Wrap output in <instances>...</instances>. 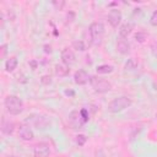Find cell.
<instances>
[{"label": "cell", "instance_id": "obj_1", "mask_svg": "<svg viewBox=\"0 0 157 157\" xmlns=\"http://www.w3.org/2000/svg\"><path fill=\"white\" fill-rule=\"evenodd\" d=\"M4 105L7 113L11 115H18L23 112V102L18 96L15 94H9L4 101Z\"/></svg>", "mask_w": 157, "mask_h": 157}, {"label": "cell", "instance_id": "obj_2", "mask_svg": "<svg viewBox=\"0 0 157 157\" xmlns=\"http://www.w3.org/2000/svg\"><path fill=\"white\" fill-rule=\"evenodd\" d=\"M67 120L72 129H80L85 125V123L88 121V113L85 108L81 110H72L70 112Z\"/></svg>", "mask_w": 157, "mask_h": 157}, {"label": "cell", "instance_id": "obj_3", "mask_svg": "<svg viewBox=\"0 0 157 157\" xmlns=\"http://www.w3.org/2000/svg\"><path fill=\"white\" fill-rule=\"evenodd\" d=\"M132 104V99L128 96H120L114 98L113 101L109 102L108 104V110L110 113H120L123 110H125L126 108H129Z\"/></svg>", "mask_w": 157, "mask_h": 157}, {"label": "cell", "instance_id": "obj_4", "mask_svg": "<svg viewBox=\"0 0 157 157\" xmlns=\"http://www.w3.org/2000/svg\"><path fill=\"white\" fill-rule=\"evenodd\" d=\"M88 33L91 36V42L94 45H101L105 29H104V25L102 22H93L88 27Z\"/></svg>", "mask_w": 157, "mask_h": 157}, {"label": "cell", "instance_id": "obj_5", "mask_svg": "<svg viewBox=\"0 0 157 157\" xmlns=\"http://www.w3.org/2000/svg\"><path fill=\"white\" fill-rule=\"evenodd\" d=\"M90 83L97 93H107L112 90V83L109 81H107L105 78H102L99 76H91Z\"/></svg>", "mask_w": 157, "mask_h": 157}, {"label": "cell", "instance_id": "obj_6", "mask_svg": "<svg viewBox=\"0 0 157 157\" xmlns=\"http://www.w3.org/2000/svg\"><path fill=\"white\" fill-rule=\"evenodd\" d=\"M18 137L21 140H23V141H31V140H33L34 132H33V130H32V128H31L29 124L23 123V124L20 125V128H18Z\"/></svg>", "mask_w": 157, "mask_h": 157}, {"label": "cell", "instance_id": "obj_7", "mask_svg": "<svg viewBox=\"0 0 157 157\" xmlns=\"http://www.w3.org/2000/svg\"><path fill=\"white\" fill-rule=\"evenodd\" d=\"M34 157H48L50 155V146L47 142H39L33 147Z\"/></svg>", "mask_w": 157, "mask_h": 157}, {"label": "cell", "instance_id": "obj_8", "mask_svg": "<svg viewBox=\"0 0 157 157\" xmlns=\"http://www.w3.org/2000/svg\"><path fill=\"white\" fill-rule=\"evenodd\" d=\"M107 18H108V22L110 23V26L114 27V28H117V27L120 25V22H121L123 15H121L120 10H118V9H112V10L109 11Z\"/></svg>", "mask_w": 157, "mask_h": 157}, {"label": "cell", "instance_id": "obj_9", "mask_svg": "<svg viewBox=\"0 0 157 157\" xmlns=\"http://www.w3.org/2000/svg\"><path fill=\"white\" fill-rule=\"evenodd\" d=\"M61 60H63V63L66 64L67 66L75 64V61H76L75 53H74L71 49H69V48L63 49V50H61Z\"/></svg>", "mask_w": 157, "mask_h": 157}, {"label": "cell", "instance_id": "obj_10", "mask_svg": "<svg viewBox=\"0 0 157 157\" xmlns=\"http://www.w3.org/2000/svg\"><path fill=\"white\" fill-rule=\"evenodd\" d=\"M90 78H91V76L85 71V70H82V69H80V70H77L76 72H75V75H74V81H75V83L76 85H86L88 81H90Z\"/></svg>", "mask_w": 157, "mask_h": 157}, {"label": "cell", "instance_id": "obj_11", "mask_svg": "<svg viewBox=\"0 0 157 157\" xmlns=\"http://www.w3.org/2000/svg\"><path fill=\"white\" fill-rule=\"evenodd\" d=\"M117 50L123 55H126L130 53V43L128 42L126 38L119 37V39L117 40Z\"/></svg>", "mask_w": 157, "mask_h": 157}, {"label": "cell", "instance_id": "obj_12", "mask_svg": "<svg viewBox=\"0 0 157 157\" xmlns=\"http://www.w3.org/2000/svg\"><path fill=\"white\" fill-rule=\"evenodd\" d=\"M15 130V124L13 121H10L7 120L5 117H2V120H1V131L2 134L5 135H11Z\"/></svg>", "mask_w": 157, "mask_h": 157}, {"label": "cell", "instance_id": "obj_13", "mask_svg": "<svg viewBox=\"0 0 157 157\" xmlns=\"http://www.w3.org/2000/svg\"><path fill=\"white\" fill-rule=\"evenodd\" d=\"M132 29H134V23H131V22L123 23V25L119 27V37L126 38L129 34H131Z\"/></svg>", "mask_w": 157, "mask_h": 157}, {"label": "cell", "instance_id": "obj_14", "mask_svg": "<svg viewBox=\"0 0 157 157\" xmlns=\"http://www.w3.org/2000/svg\"><path fill=\"white\" fill-rule=\"evenodd\" d=\"M54 71H55V75H56V76H59V77H65V76L69 75L70 69H69V66H67L66 64L61 63V64H56V65H55Z\"/></svg>", "mask_w": 157, "mask_h": 157}, {"label": "cell", "instance_id": "obj_15", "mask_svg": "<svg viewBox=\"0 0 157 157\" xmlns=\"http://www.w3.org/2000/svg\"><path fill=\"white\" fill-rule=\"evenodd\" d=\"M17 64H18V60L16 56H10L6 61H5V70L7 72H12L16 67H17Z\"/></svg>", "mask_w": 157, "mask_h": 157}, {"label": "cell", "instance_id": "obj_16", "mask_svg": "<svg viewBox=\"0 0 157 157\" xmlns=\"http://www.w3.org/2000/svg\"><path fill=\"white\" fill-rule=\"evenodd\" d=\"M113 70H114V67L112 65H108V64H102V65H98L96 67V71L98 75H107V74H110Z\"/></svg>", "mask_w": 157, "mask_h": 157}, {"label": "cell", "instance_id": "obj_17", "mask_svg": "<svg viewBox=\"0 0 157 157\" xmlns=\"http://www.w3.org/2000/svg\"><path fill=\"white\" fill-rule=\"evenodd\" d=\"M137 67V61L134 58L128 59V61L125 63V70H135Z\"/></svg>", "mask_w": 157, "mask_h": 157}, {"label": "cell", "instance_id": "obj_18", "mask_svg": "<svg viewBox=\"0 0 157 157\" xmlns=\"http://www.w3.org/2000/svg\"><path fill=\"white\" fill-rule=\"evenodd\" d=\"M72 47H74V49L80 50V52L86 50V45H85L83 40H75V42H72Z\"/></svg>", "mask_w": 157, "mask_h": 157}, {"label": "cell", "instance_id": "obj_19", "mask_svg": "<svg viewBox=\"0 0 157 157\" xmlns=\"http://www.w3.org/2000/svg\"><path fill=\"white\" fill-rule=\"evenodd\" d=\"M147 39V33L146 32H137L135 34V40L139 43H144Z\"/></svg>", "mask_w": 157, "mask_h": 157}, {"label": "cell", "instance_id": "obj_20", "mask_svg": "<svg viewBox=\"0 0 157 157\" xmlns=\"http://www.w3.org/2000/svg\"><path fill=\"white\" fill-rule=\"evenodd\" d=\"M86 141H87V137H86L85 135L78 134V135L76 136V144H77L78 146H83V145L86 144Z\"/></svg>", "mask_w": 157, "mask_h": 157}, {"label": "cell", "instance_id": "obj_21", "mask_svg": "<svg viewBox=\"0 0 157 157\" xmlns=\"http://www.w3.org/2000/svg\"><path fill=\"white\" fill-rule=\"evenodd\" d=\"M52 5L55 7V10H63V7L65 6V1H63V0H54V1H52Z\"/></svg>", "mask_w": 157, "mask_h": 157}, {"label": "cell", "instance_id": "obj_22", "mask_svg": "<svg viewBox=\"0 0 157 157\" xmlns=\"http://www.w3.org/2000/svg\"><path fill=\"white\" fill-rule=\"evenodd\" d=\"M150 23H151L152 26H157V10H156V11H153V13L151 15Z\"/></svg>", "mask_w": 157, "mask_h": 157}, {"label": "cell", "instance_id": "obj_23", "mask_svg": "<svg viewBox=\"0 0 157 157\" xmlns=\"http://www.w3.org/2000/svg\"><path fill=\"white\" fill-rule=\"evenodd\" d=\"M40 82H42L43 85H49V83H52V77L48 76V75H44V76H42Z\"/></svg>", "mask_w": 157, "mask_h": 157}, {"label": "cell", "instance_id": "obj_24", "mask_svg": "<svg viewBox=\"0 0 157 157\" xmlns=\"http://www.w3.org/2000/svg\"><path fill=\"white\" fill-rule=\"evenodd\" d=\"M6 53H7V44H2L1 45V59L5 58Z\"/></svg>", "mask_w": 157, "mask_h": 157}, {"label": "cell", "instance_id": "obj_25", "mask_svg": "<svg viewBox=\"0 0 157 157\" xmlns=\"http://www.w3.org/2000/svg\"><path fill=\"white\" fill-rule=\"evenodd\" d=\"M151 53H152V55L155 58H157V43H153L151 45Z\"/></svg>", "mask_w": 157, "mask_h": 157}, {"label": "cell", "instance_id": "obj_26", "mask_svg": "<svg viewBox=\"0 0 157 157\" xmlns=\"http://www.w3.org/2000/svg\"><path fill=\"white\" fill-rule=\"evenodd\" d=\"M65 94H66V96H74V94H75V92H74V91H71V90H66V91H65Z\"/></svg>", "mask_w": 157, "mask_h": 157}, {"label": "cell", "instance_id": "obj_27", "mask_svg": "<svg viewBox=\"0 0 157 157\" xmlns=\"http://www.w3.org/2000/svg\"><path fill=\"white\" fill-rule=\"evenodd\" d=\"M29 64L32 65V67H33V70H34V69H36V66H37V63H36V61H31Z\"/></svg>", "mask_w": 157, "mask_h": 157}, {"label": "cell", "instance_id": "obj_28", "mask_svg": "<svg viewBox=\"0 0 157 157\" xmlns=\"http://www.w3.org/2000/svg\"><path fill=\"white\" fill-rule=\"evenodd\" d=\"M156 118H157V114H156Z\"/></svg>", "mask_w": 157, "mask_h": 157}, {"label": "cell", "instance_id": "obj_29", "mask_svg": "<svg viewBox=\"0 0 157 157\" xmlns=\"http://www.w3.org/2000/svg\"><path fill=\"white\" fill-rule=\"evenodd\" d=\"M11 157H13V156H11Z\"/></svg>", "mask_w": 157, "mask_h": 157}]
</instances>
